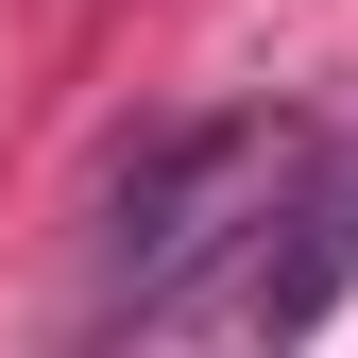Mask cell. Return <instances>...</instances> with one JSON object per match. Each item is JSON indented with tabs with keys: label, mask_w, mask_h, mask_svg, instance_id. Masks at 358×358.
Listing matches in <instances>:
<instances>
[{
	"label": "cell",
	"mask_w": 358,
	"mask_h": 358,
	"mask_svg": "<svg viewBox=\"0 0 358 358\" xmlns=\"http://www.w3.org/2000/svg\"><path fill=\"white\" fill-rule=\"evenodd\" d=\"M290 120H188V137H154L137 171L103 188V273H85V324L103 341H154V324H222V290H239L256 222L290 188Z\"/></svg>",
	"instance_id": "6da1fadb"
},
{
	"label": "cell",
	"mask_w": 358,
	"mask_h": 358,
	"mask_svg": "<svg viewBox=\"0 0 358 358\" xmlns=\"http://www.w3.org/2000/svg\"><path fill=\"white\" fill-rule=\"evenodd\" d=\"M341 290H358V120L290 154V188H273V222H256V256H239V290H222V324L307 341Z\"/></svg>",
	"instance_id": "7a4b0ae2"
}]
</instances>
